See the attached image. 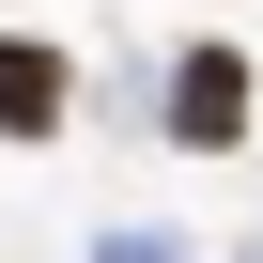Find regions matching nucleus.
Returning a JSON list of instances; mask_svg holds the SVG:
<instances>
[{"label":"nucleus","instance_id":"nucleus-2","mask_svg":"<svg viewBox=\"0 0 263 263\" xmlns=\"http://www.w3.org/2000/svg\"><path fill=\"white\" fill-rule=\"evenodd\" d=\"M62 108H78V62L47 31H0V140H62Z\"/></svg>","mask_w":263,"mask_h":263},{"label":"nucleus","instance_id":"nucleus-3","mask_svg":"<svg viewBox=\"0 0 263 263\" xmlns=\"http://www.w3.org/2000/svg\"><path fill=\"white\" fill-rule=\"evenodd\" d=\"M108 263H171V248H155V232H124V248H108Z\"/></svg>","mask_w":263,"mask_h":263},{"label":"nucleus","instance_id":"nucleus-1","mask_svg":"<svg viewBox=\"0 0 263 263\" xmlns=\"http://www.w3.org/2000/svg\"><path fill=\"white\" fill-rule=\"evenodd\" d=\"M248 108H263L248 47H186V62H171V140H186V155H232V140H248Z\"/></svg>","mask_w":263,"mask_h":263}]
</instances>
